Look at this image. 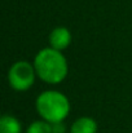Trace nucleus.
I'll use <instances>...</instances> for the list:
<instances>
[{"instance_id": "obj_7", "label": "nucleus", "mask_w": 132, "mask_h": 133, "mask_svg": "<svg viewBox=\"0 0 132 133\" xmlns=\"http://www.w3.org/2000/svg\"><path fill=\"white\" fill-rule=\"evenodd\" d=\"M26 133H52V124L47 120H35L29 127Z\"/></svg>"}, {"instance_id": "obj_2", "label": "nucleus", "mask_w": 132, "mask_h": 133, "mask_svg": "<svg viewBox=\"0 0 132 133\" xmlns=\"http://www.w3.org/2000/svg\"><path fill=\"white\" fill-rule=\"evenodd\" d=\"M35 106L40 118L49 123L64 122L69 116L71 109L69 98L58 90H45L40 93Z\"/></svg>"}, {"instance_id": "obj_1", "label": "nucleus", "mask_w": 132, "mask_h": 133, "mask_svg": "<svg viewBox=\"0 0 132 133\" xmlns=\"http://www.w3.org/2000/svg\"><path fill=\"white\" fill-rule=\"evenodd\" d=\"M33 63L38 78H40L47 84L54 85L62 83L69 72L66 57L61 50H57L52 46L40 49L36 53Z\"/></svg>"}, {"instance_id": "obj_5", "label": "nucleus", "mask_w": 132, "mask_h": 133, "mask_svg": "<svg viewBox=\"0 0 132 133\" xmlns=\"http://www.w3.org/2000/svg\"><path fill=\"white\" fill-rule=\"evenodd\" d=\"M97 129L98 127L95 119L89 116H82L73 123L70 133H97Z\"/></svg>"}, {"instance_id": "obj_4", "label": "nucleus", "mask_w": 132, "mask_h": 133, "mask_svg": "<svg viewBox=\"0 0 132 133\" xmlns=\"http://www.w3.org/2000/svg\"><path fill=\"white\" fill-rule=\"evenodd\" d=\"M71 32L67 27L58 26L53 29L49 34V46L57 49V50H65L69 45L71 44Z\"/></svg>"}, {"instance_id": "obj_3", "label": "nucleus", "mask_w": 132, "mask_h": 133, "mask_svg": "<svg viewBox=\"0 0 132 133\" xmlns=\"http://www.w3.org/2000/svg\"><path fill=\"white\" fill-rule=\"evenodd\" d=\"M36 70L34 63L27 61H17L12 65L8 71V82L9 85L17 92H26L35 83Z\"/></svg>"}, {"instance_id": "obj_8", "label": "nucleus", "mask_w": 132, "mask_h": 133, "mask_svg": "<svg viewBox=\"0 0 132 133\" xmlns=\"http://www.w3.org/2000/svg\"><path fill=\"white\" fill-rule=\"evenodd\" d=\"M52 124V133H65L66 132V127L62 122H57V123H51Z\"/></svg>"}, {"instance_id": "obj_6", "label": "nucleus", "mask_w": 132, "mask_h": 133, "mask_svg": "<svg viewBox=\"0 0 132 133\" xmlns=\"http://www.w3.org/2000/svg\"><path fill=\"white\" fill-rule=\"evenodd\" d=\"M22 125L13 115H3L0 119V133H21Z\"/></svg>"}]
</instances>
